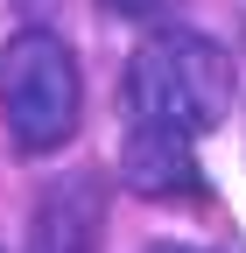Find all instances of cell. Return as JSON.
Returning a JSON list of instances; mask_svg holds the SVG:
<instances>
[{
  "label": "cell",
  "instance_id": "cell-5",
  "mask_svg": "<svg viewBox=\"0 0 246 253\" xmlns=\"http://www.w3.org/2000/svg\"><path fill=\"white\" fill-rule=\"evenodd\" d=\"M162 0H113V14H155Z\"/></svg>",
  "mask_w": 246,
  "mask_h": 253
},
{
  "label": "cell",
  "instance_id": "cell-6",
  "mask_svg": "<svg viewBox=\"0 0 246 253\" xmlns=\"http://www.w3.org/2000/svg\"><path fill=\"white\" fill-rule=\"evenodd\" d=\"M148 253H204V246H148Z\"/></svg>",
  "mask_w": 246,
  "mask_h": 253
},
{
  "label": "cell",
  "instance_id": "cell-3",
  "mask_svg": "<svg viewBox=\"0 0 246 253\" xmlns=\"http://www.w3.org/2000/svg\"><path fill=\"white\" fill-rule=\"evenodd\" d=\"M28 253H106V183L91 169H71L42 190Z\"/></svg>",
  "mask_w": 246,
  "mask_h": 253
},
{
  "label": "cell",
  "instance_id": "cell-4",
  "mask_svg": "<svg viewBox=\"0 0 246 253\" xmlns=\"http://www.w3.org/2000/svg\"><path fill=\"white\" fill-rule=\"evenodd\" d=\"M120 176H127L134 197H190V190H197L190 134H169V126H127Z\"/></svg>",
  "mask_w": 246,
  "mask_h": 253
},
{
  "label": "cell",
  "instance_id": "cell-1",
  "mask_svg": "<svg viewBox=\"0 0 246 253\" xmlns=\"http://www.w3.org/2000/svg\"><path fill=\"white\" fill-rule=\"evenodd\" d=\"M127 113L134 126L169 134H211L232 113V56L211 36H155L127 63Z\"/></svg>",
  "mask_w": 246,
  "mask_h": 253
},
{
  "label": "cell",
  "instance_id": "cell-2",
  "mask_svg": "<svg viewBox=\"0 0 246 253\" xmlns=\"http://www.w3.org/2000/svg\"><path fill=\"white\" fill-rule=\"evenodd\" d=\"M84 113V84H78V56L49 36V28H21L0 49V120L21 155H56L78 134Z\"/></svg>",
  "mask_w": 246,
  "mask_h": 253
}]
</instances>
